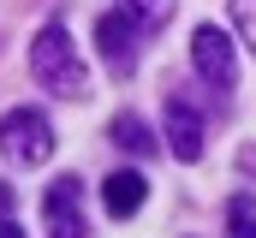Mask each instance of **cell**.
<instances>
[{
	"label": "cell",
	"instance_id": "1",
	"mask_svg": "<svg viewBox=\"0 0 256 238\" xmlns=\"http://www.w3.org/2000/svg\"><path fill=\"white\" fill-rule=\"evenodd\" d=\"M30 72H36V84L54 90V96H84V90H90V72H84V60H78V42H72V30H66L60 18L42 24V36L30 42Z\"/></svg>",
	"mask_w": 256,
	"mask_h": 238
},
{
	"label": "cell",
	"instance_id": "2",
	"mask_svg": "<svg viewBox=\"0 0 256 238\" xmlns=\"http://www.w3.org/2000/svg\"><path fill=\"white\" fill-rule=\"evenodd\" d=\"M0 155L18 161V167H42L54 155V125L42 108H12L0 114Z\"/></svg>",
	"mask_w": 256,
	"mask_h": 238
},
{
	"label": "cell",
	"instance_id": "3",
	"mask_svg": "<svg viewBox=\"0 0 256 238\" xmlns=\"http://www.w3.org/2000/svg\"><path fill=\"white\" fill-rule=\"evenodd\" d=\"M191 66H196V78H202L214 96H232V84H238V60H232V36H226L220 24H196Z\"/></svg>",
	"mask_w": 256,
	"mask_h": 238
},
{
	"label": "cell",
	"instance_id": "4",
	"mask_svg": "<svg viewBox=\"0 0 256 238\" xmlns=\"http://www.w3.org/2000/svg\"><path fill=\"white\" fill-rule=\"evenodd\" d=\"M137 42H143V30L131 24L126 6H114V12H102V18H96V48H102V60H108L120 78L137 66Z\"/></svg>",
	"mask_w": 256,
	"mask_h": 238
},
{
	"label": "cell",
	"instance_id": "5",
	"mask_svg": "<svg viewBox=\"0 0 256 238\" xmlns=\"http://www.w3.org/2000/svg\"><path fill=\"white\" fill-rule=\"evenodd\" d=\"M42 214H48V238H90V226H84V184L72 173L48 184Z\"/></svg>",
	"mask_w": 256,
	"mask_h": 238
},
{
	"label": "cell",
	"instance_id": "6",
	"mask_svg": "<svg viewBox=\"0 0 256 238\" xmlns=\"http://www.w3.org/2000/svg\"><path fill=\"white\" fill-rule=\"evenodd\" d=\"M167 149H173L179 161H196V155H202V114L191 108L185 90L167 96Z\"/></svg>",
	"mask_w": 256,
	"mask_h": 238
},
{
	"label": "cell",
	"instance_id": "7",
	"mask_svg": "<svg viewBox=\"0 0 256 238\" xmlns=\"http://www.w3.org/2000/svg\"><path fill=\"white\" fill-rule=\"evenodd\" d=\"M143 196H149V184H143V173H131V167L102 178V202H108V214H114V220L137 214V208H143Z\"/></svg>",
	"mask_w": 256,
	"mask_h": 238
},
{
	"label": "cell",
	"instance_id": "8",
	"mask_svg": "<svg viewBox=\"0 0 256 238\" xmlns=\"http://www.w3.org/2000/svg\"><path fill=\"white\" fill-rule=\"evenodd\" d=\"M108 137H114L126 155H155V137H149V125H143L137 114H120L114 125H108Z\"/></svg>",
	"mask_w": 256,
	"mask_h": 238
},
{
	"label": "cell",
	"instance_id": "9",
	"mask_svg": "<svg viewBox=\"0 0 256 238\" xmlns=\"http://www.w3.org/2000/svg\"><path fill=\"white\" fill-rule=\"evenodd\" d=\"M226 238H256V196L250 190H238L226 202Z\"/></svg>",
	"mask_w": 256,
	"mask_h": 238
},
{
	"label": "cell",
	"instance_id": "10",
	"mask_svg": "<svg viewBox=\"0 0 256 238\" xmlns=\"http://www.w3.org/2000/svg\"><path fill=\"white\" fill-rule=\"evenodd\" d=\"M120 6L131 12V24H137L143 36H149V30H161V24L173 18V0H120Z\"/></svg>",
	"mask_w": 256,
	"mask_h": 238
},
{
	"label": "cell",
	"instance_id": "11",
	"mask_svg": "<svg viewBox=\"0 0 256 238\" xmlns=\"http://www.w3.org/2000/svg\"><path fill=\"white\" fill-rule=\"evenodd\" d=\"M232 18H238V30L250 36V48H256V0H232Z\"/></svg>",
	"mask_w": 256,
	"mask_h": 238
},
{
	"label": "cell",
	"instance_id": "12",
	"mask_svg": "<svg viewBox=\"0 0 256 238\" xmlns=\"http://www.w3.org/2000/svg\"><path fill=\"white\" fill-rule=\"evenodd\" d=\"M0 238H24V226L18 220H0Z\"/></svg>",
	"mask_w": 256,
	"mask_h": 238
},
{
	"label": "cell",
	"instance_id": "13",
	"mask_svg": "<svg viewBox=\"0 0 256 238\" xmlns=\"http://www.w3.org/2000/svg\"><path fill=\"white\" fill-rule=\"evenodd\" d=\"M6 208H12V190H6V184H0V214H6Z\"/></svg>",
	"mask_w": 256,
	"mask_h": 238
}]
</instances>
